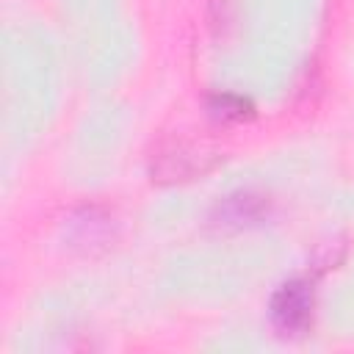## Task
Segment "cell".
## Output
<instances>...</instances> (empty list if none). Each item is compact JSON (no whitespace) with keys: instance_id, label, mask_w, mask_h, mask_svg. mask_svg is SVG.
I'll return each instance as SVG.
<instances>
[{"instance_id":"7a4b0ae2","label":"cell","mask_w":354,"mask_h":354,"mask_svg":"<svg viewBox=\"0 0 354 354\" xmlns=\"http://www.w3.org/2000/svg\"><path fill=\"white\" fill-rule=\"evenodd\" d=\"M313 310H315V288L310 277H296L282 282L268 304L271 324L285 337L301 335L313 324Z\"/></svg>"},{"instance_id":"3957f363","label":"cell","mask_w":354,"mask_h":354,"mask_svg":"<svg viewBox=\"0 0 354 354\" xmlns=\"http://www.w3.org/2000/svg\"><path fill=\"white\" fill-rule=\"evenodd\" d=\"M268 216V199L252 191H238L227 199L218 202L216 207V221L218 224H232V227H243V224H257Z\"/></svg>"},{"instance_id":"5b68a950","label":"cell","mask_w":354,"mask_h":354,"mask_svg":"<svg viewBox=\"0 0 354 354\" xmlns=\"http://www.w3.org/2000/svg\"><path fill=\"white\" fill-rule=\"evenodd\" d=\"M207 113L221 124H235V122L252 119L254 116V105L241 94L216 91V94L207 97Z\"/></svg>"},{"instance_id":"277c9868","label":"cell","mask_w":354,"mask_h":354,"mask_svg":"<svg viewBox=\"0 0 354 354\" xmlns=\"http://www.w3.org/2000/svg\"><path fill=\"white\" fill-rule=\"evenodd\" d=\"M72 227H75V246H83V249H94L97 243L108 241V232H111V221L105 213H100L97 207H83L72 216Z\"/></svg>"},{"instance_id":"6da1fadb","label":"cell","mask_w":354,"mask_h":354,"mask_svg":"<svg viewBox=\"0 0 354 354\" xmlns=\"http://www.w3.org/2000/svg\"><path fill=\"white\" fill-rule=\"evenodd\" d=\"M218 160V152L202 141L191 138H166L149 158V174L158 183H180L205 174Z\"/></svg>"}]
</instances>
